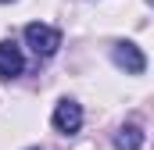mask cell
Listing matches in <instances>:
<instances>
[{"instance_id": "cell-1", "label": "cell", "mask_w": 154, "mask_h": 150, "mask_svg": "<svg viewBox=\"0 0 154 150\" xmlns=\"http://www.w3.org/2000/svg\"><path fill=\"white\" fill-rule=\"evenodd\" d=\"M25 43L32 46L36 57H50L61 46V32L50 29V25H43V22H32V25H25Z\"/></svg>"}, {"instance_id": "cell-2", "label": "cell", "mask_w": 154, "mask_h": 150, "mask_svg": "<svg viewBox=\"0 0 154 150\" xmlns=\"http://www.w3.org/2000/svg\"><path fill=\"white\" fill-rule=\"evenodd\" d=\"M79 125H82V107L75 100H61L54 107V129L65 132V136H72V132H79Z\"/></svg>"}, {"instance_id": "cell-3", "label": "cell", "mask_w": 154, "mask_h": 150, "mask_svg": "<svg viewBox=\"0 0 154 150\" xmlns=\"http://www.w3.org/2000/svg\"><path fill=\"white\" fill-rule=\"evenodd\" d=\"M115 64H118V68H125L129 75H143L147 57L140 54L136 43H115Z\"/></svg>"}, {"instance_id": "cell-4", "label": "cell", "mask_w": 154, "mask_h": 150, "mask_svg": "<svg viewBox=\"0 0 154 150\" xmlns=\"http://www.w3.org/2000/svg\"><path fill=\"white\" fill-rule=\"evenodd\" d=\"M22 68H25L22 50L14 46V39H4L0 43V79H14V75H22Z\"/></svg>"}, {"instance_id": "cell-5", "label": "cell", "mask_w": 154, "mask_h": 150, "mask_svg": "<svg viewBox=\"0 0 154 150\" xmlns=\"http://www.w3.org/2000/svg\"><path fill=\"white\" fill-rule=\"evenodd\" d=\"M140 147H143V132H140L136 125L118 129V136H115V150H140Z\"/></svg>"}, {"instance_id": "cell-6", "label": "cell", "mask_w": 154, "mask_h": 150, "mask_svg": "<svg viewBox=\"0 0 154 150\" xmlns=\"http://www.w3.org/2000/svg\"><path fill=\"white\" fill-rule=\"evenodd\" d=\"M29 150H39V147H29Z\"/></svg>"}]
</instances>
